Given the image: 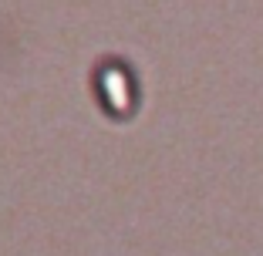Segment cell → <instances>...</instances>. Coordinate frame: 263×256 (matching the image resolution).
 <instances>
[{
    "label": "cell",
    "instance_id": "1",
    "mask_svg": "<svg viewBox=\"0 0 263 256\" xmlns=\"http://www.w3.org/2000/svg\"><path fill=\"white\" fill-rule=\"evenodd\" d=\"M108 91L118 94V101H125V81H122L118 71H108Z\"/></svg>",
    "mask_w": 263,
    "mask_h": 256
}]
</instances>
